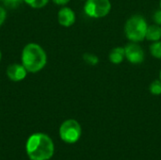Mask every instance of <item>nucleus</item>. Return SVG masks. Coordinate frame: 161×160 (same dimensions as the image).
Here are the masks:
<instances>
[{"label": "nucleus", "instance_id": "f257e3e1", "mask_svg": "<svg viewBox=\"0 0 161 160\" xmlns=\"http://www.w3.org/2000/svg\"><path fill=\"white\" fill-rule=\"evenodd\" d=\"M26 154L31 160H48L54 155V143L45 134L36 133L26 141Z\"/></svg>", "mask_w": 161, "mask_h": 160}, {"label": "nucleus", "instance_id": "f03ea898", "mask_svg": "<svg viewBox=\"0 0 161 160\" xmlns=\"http://www.w3.org/2000/svg\"><path fill=\"white\" fill-rule=\"evenodd\" d=\"M22 64L28 73L42 71L47 62V56L43 48L34 42L26 44L22 51Z\"/></svg>", "mask_w": 161, "mask_h": 160}, {"label": "nucleus", "instance_id": "7ed1b4c3", "mask_svg": "<svg viewBox=\"0 0 161 160\" xmlns=\"http://www.w3.org/2000/svg\"><path fill=\"white\" fill-rule=\"evenodd\" d=\"M147 27L148 25L143 16L133 15L125 25V33L130 41L140 42L145 39Z\"/></svg>", "mask_w": 161, "mask_h": 160}, {"label": "nucleus", "instance_id": "20e7f679", "mask_svg": "<svg viewBox=\"0 0 161 160\" xmlns=\"http://www.w3.org/2000/svg\"><path fill=\"white\" fill-rule=\"evenodd\" d=\"M111 9V3L109 0H86L84 10L85 13L92 18L106 17Z\"/></svg>", "mask_w": 161, "mask_h": 160}, {"label": "nucleus", "instance_id": "39448f33", "mask_svg": "<svg viewBox=\"0 0 161 160\" xmlns=\"http://www.w3.org/2000/svg\"><path fill=\"white\" fill-rule=\"evenodd\" d=\"M60 139L66 143H75L81 137V126L75 120H67L59 127Z\"/></svg>", "mask_w": 161, "mask_h": 160}, {"label": "nucleus", "instance_id": "423d86ee", "mask_svg": "<svg viewBox=\"0 0 161 160\" xmlns=\"http://www.w3.org/2000/svg\"><path fill=\"white\" fill-rule=\"evenodd\" d=\"M125 58L130 63L141 64L144 61V51L139 44H137V42L131 41L130 43L126 44V46L125 47Z\"/></svg>", "mask_w": 161, "mask_h": 160}, {"label": "nucleus", "instance_id": "0eeeda50", "mask_svg": "<svg viewBox=\"0 0 161 160\" xmlns=\"http://www.w3.org/2000/svg\"><path fill=\"white\" fill-rule=\"evenodd\" d=\"M6 73H7V76L11 81L19 82V81H22L25 78L28 72L26 71V69L24 67L23 64L14 63V64H10L8 67Z\"/></svg>", "mask_w": 161, "mask_h": 160}, {"label": "nucleus", "instance_id": "6e6552de", "mask_svg": "<svg viewBox=\"0 0 161 160\" xmlns=\"http://www.w3.org/2000/svg\"><path fill=\"white\" fill-rule=\"evenodd\" d=\"M58 21L64 27L72 26L75 22V13L71 8L63 7L58 12Z\"/></svg>", "mask_w": 161, "mask_h": 160}, {"label": "nucleus", "instance_id": "1a4fd4ad", "mask_svg": "<svg viewBox=\"0 0 161 160\" xmlns=\"http://www.w3.org/2000/svg\"><path fill=\"white\" fill-rule=\"evenodd\" d=\"M125 58V47H115L113 48L109 55H108V59L112 64H120L124 61Z\"/></svg>", "mask_w": 161, "mask_h": 160}, {"label": "nucleus", "instance_id": "9d476101", "mask_svg": "<svg viewBox=\"0 0 161 160\" xmlns=\"http://www.w3.org/2000/svg\"><path fill=\"white\" fill-rule=\"evenodd\" d=\"M145 39L151 41H160L161 39V25H158L157 24L148 25Z\"/></svg>", "mask_w": 161, "mask_h": 160}, {"label": "nucleus", "instance_id": "9b49d317", "mask_svg": "<svg viewBox=\"0 0 161 160\" xmlns=\"http://www.w3.org/2000/svg\"><path fill=\"white\" fill-rule=\"evenodd\" d=\"M150 53L154 58L161 59V41H154L150 45Z\"/></svg>", "mask_w": 161, "mask_h": 160}, {"label": "nucleus", "instance_id": "f8f14e48", "mask_svg": "<svg viewBox=\"0 0 161 160\" xmlns=\"http://www.w3.org/2000/svg\"><path fill=\"white\" fill-rule=\"evenodd\" d=\"M24 2L33 8H42L48 4L49 0H24Z\"/></svg>", "mask_w": 161, "mask_h": 160}, {"label": "nucleus", "instance_id": "ddd939ff", "mask_svg": "<svg viewBox=\"0 0 161 160\" xmlns=\"http://www.w3.org/2000/svg\"><path fill=\"white\" fill-rule=\"evenodd\" d=\"M149 91L153 95H160L161 94V80H154L149 87Z\"/></svg>", "mask_w": 161, "mask_h": 160}, {"label": "nucleus", "instance_id": "4468645a", "mask_svg": "<svg viewBox=\"0 0 161 160\" xmlns=\"http://www.w3.org/2000/svg\"><path fill=\"white\" fill-rule=\"evenodd\" d=\"M83 59L86 63H88L90 65H96L99 62L98 57L92 53H85L83 55Z\"/></svg>", "mask_w": 161, "mask_h": 160}, {"label": "nucleus", "instance_id": "2eb2a0df", "mask_svg": "<svg viewBox=\"0 0 161 160\" xmlns=\"http://www.w3.org/2000/svg\"><path fill=\"white\" fill-rule=\"evenodd\" d=\"M24 0H4L3 3L6 7H8L9 8H16L21 5V3Z\"/></svg>", "mask_w": 161, "mask_h": 160}, {"label": "nucleus", "instance_id": "dca6fc26", "mask_svg": "<svg viewBox=\"0 0 161 160\" xmlns=\"http://www.w3.org/2000/svg\"><path fill=\"white\" fill-rule=\"evenodd\" d=\"M6 18H7V11L3 7L0 6V26L4 24Z\"/></svg>", "mask_w": 161, "mask_h": 160}, {"label": "nucleus", "instance_id": "f3484780", "mask_svg": "<svg viewBox=\"0 0 161 160\" xmlns=\"http://www.w3.org/2000/svg\"><path fill=\"white\" fill-rule=\"evenodd\" d=\"M153 18H154V21H155V23H156L157 25H161V9H159V10H158V11L155 12Z\"/></svg>", "mask_w": 161, "mask_h": 160}, {"label": "nucleus", "instance_id": "a211bd4d", "mask_svg": "<svg viewBox=\"0 0 161 160\" xmlns=\"http://www.w3.org/2000/svg\"><path fill=\"white\" fill-rule=\"evenodd\" d=\"M53 2L57 5H60V6H64L66 4H68L70 2V0H53Z\"/></svg>", "mask_w": 161, "mask_h": 160}, {"label": "nucleus", "instance_id": "6ab92c4d", "mask_svg": "<svg viewBox=\"0 0 161 160\" xmlns=\"http://www.w3.org/2000/svg\"><path fill=\"white\" fill-rule=\"evenodd\" d=\"M1 58H2V54H1V51H0V60H1Z\"/></svg>", "mask_w": 161, "mask_h": 160}, {"label": "nucleus", "instance_id": "aec40b11", "mask_svg": "<svg viewBox=\"0 0 161 160\" xmlns=\"http://www.w3.org/2000/svg\"><path fill=\"white\" fill-rule=\"evenodd\" d=\"M159 79L161 80V71H160V73H159Z\"/></svg>", "mask_w": 161, "mask_h": 160}, {"label": "nucleus", "instance_id": "412c9836", "mask_svg": "<svg viewBox=\"0 0 161 160\" xmlns=\"http://www.w3.org/2000/svg\"><path fill=\"white\" fill-rule=\"evenodd\" d=\"M160 8H161V0H160Z\"/></svg>", "mask_w": 161, "mask_h": 160}, {"label": "nucleus", "instance_id": "4be33fe9", "mask_svg": "<svg viewBox=\"0 0 161 160\" xmlns=\"http://www.w3.org/2000/svg\"><path fill=\"white\" fill-rule=\"evenodd\" d=\"M0 1H2V2H3V1H4V0H0Z\"/></svg>", "mask_w": 161, "mask_h": 160}]
</instances>
